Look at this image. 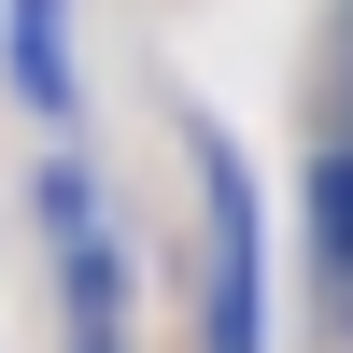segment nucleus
<instances>
[{"instance_id":"obj_4","label":"nucleus","mask_w":353,"mask_h":353,"mask_svg":"<svg viewBox=\"0 0 353 353\" xmlns=\"http://www.w3.org/2000/svg\"><path fill=\"white\" fill-rule=\"evenodd\" d=\"M85 353H113V339H85Z\"/></svg>"},{"instance_id":"obj_1","label":"nucleus","mask_w":353,"mask_h":353,"mask_svg":"<svg viewBox=\"0 0 353 353\" xmlns=\"http://www.w3.org/2000/svg\"><path fill=\"white\" fill-rule=\"evenodd\" d=\"M212 226H226V269H212V353H254V184H241V156H212Z\"/></svg>"},{"instance_id":"obj_3","label":"nucleus","mask_w":353,"mask_h":353,"mask_svg":"<svg viewBox=\"0 0 353 353\" xmlns=\"http://www.w3.org/2000/svg\"><path fill=\"white\" fill-rule=\"evenodd\" d=\"M311 241L353 269V156H325V170H311Z\"/></svg>"},{"instance_id":"obj_2","label":"nucleus","mask_w":353,"mask_h":353,"mask_svg":"<svg viewBox=\"0 0 353 353\" xmlns=\"http://www.w3.org/2000/svg\"><path fill=\"white\" fill-rule=\"evenodd\" d=\"M57 14H71V0H14V43H0V57H14V99L71 113V28H57Z\"/></svg>"}]
</instances>
